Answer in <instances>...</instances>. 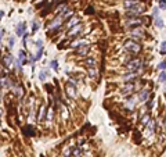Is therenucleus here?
Returning a JSON list of instances; mask_svg holds the SVG:
<instances>
[{
    "label": "nucleus",
    "mask_w": 166,
    "mask_h": 157,
    "mask_svg": "<svg viewBox=\"0 0 166 157\" xmlns=\"http://www.w3.org/2000/svg\"><path fill=\"white\" fill-rule=\"evenodd\" d=\"M46 75H47V71H46V70H42V71L39 72V79H40V81H44Z\"/></svg>",
    "instance_id": "obj_22"
},
{
    "label": "nucleus",
    "mask_w": 166,
    "mask_h": 157,
    "mask_svg": "<svg viewBox=\"0 0 166 157\" xmlns=\"http://www.w3.org/2000/svg\"><path fill=\"white\" fill-rule=\"evenodd\" d=\"M165 128H166V120H165Z\"/></svg>",
    "instance_id": "obj_32"
},
{
    "label": "nucleus",
    "mask_w": 166,
    "mask_h": 157,
    "mask_svg": "<svg viewBox=\"0 0 166 157\" xmlns=\"http://www.w3.org/2000/svg\"><path fill=\"white\" fill-rule=\"evenodd\" d=\"M145 11V6L144 4H136L134 7H132V9H129V10H126V17L127 18H133V17H138L141 15V14Z\"/></svg>",
    "instance_id": "obj_3"
},
{
    "label": "nucleus",
    "mask_w": 166,
    "mask_h": 157,
    "mask_svg": "<svg viewBox=\"0 0 166 157\" xmlns=\"http://www.w3.org/2000/svg\"><path fill=\"white\" fill-rule=\"evenodd\" d=\"M91 11H93V9H91V7H89V9H87V14H91Z\"/></svg>",
    "instance_id": "obj_30"
},
{
    "label": "nucleus",
    "mask_w": 166,
    "mask_h": 157,
    "mask_svg": "<svg viewBox=\"0 0 166 157\" xmlns=\"http://www.w3.org/2000/svg\"><path fill=\"white\" fill-rule=\"evenodd\" d=\"M15 95L18 96V97H21V96L24 95V88L22 86H18V89L15 88Z\"/></svg>",
    "instance_id": "obj_20"
},
{
    "label": "nucleus",
    "mask_w": 166,
    "mask_h": 157,
    "mask_svg": "<svg viewBox=\"0 0 166 157\" xmlns=\"http://www.w3.org/2000/svg\"><path fill=\"white\" fill-rule=\"evenodd\" d=\"M65 88H67V92H68V95L71 96V97H75V96H76V85H73V84H72V82L69 81V82H67Z\"/></svg>",
    "instance_id": "obj_6"
},
{
    "label": "nucleus",
    "mask_w": 166,
    "mask_h": 157,
    "mask_svg": "<svg viewBox=\"0 0 166 157\" xmlns=\"http://www.w3.org/2000/svg\"><path fill=\"white\" fill-rule=\"evenodd\" d=\"M8 43H10V47H13V45H14V38H10V40H8Z\"/></svg>",
    "instance_id": "obj_29"
},
{
    "label": "nucleus",
    "mask_w": 166,
    "mask_h": 157,
    "mask_svg": "<svg viewBox=\"0 0 166 157\" xmlns=\"http://www.w3.org/2000/svg\"><path fill=\"white\" fill-rule=\"evenodd\" d=\"M89 49H90L89 46H85V47H83V46H80V47L76 50V54H78V56H86V54H87V52H89Z\"/></svg>",
    "instance_id": "obj_14"
},
{
    "label": "nucleus",
    "mask_w": 166,
    "mask_h": 157,
    "mask_svg": "<svg viewBox=\"0 0 166 157\" xmlns=\"http://www.w3.org/2000/svg\"><path fill=\"white\" fill-rule=\"evenodd\" d=\"M161 53H162V54H166V40L161 43Z\"/></svg>",
    "instance_id": "obj_27"
},
{
    "label": "nucleus",
    "mask_w": 166,
    "mask_h": 157,
    "mask_svg": "<svg viewBox=\"0 0 166 157\" xmlns=\"http://www.w3.org/2000/svg\"><path fill=\"white\" fill-rule=\"evenodd\" d=\"M87 74H89V77H90L91 79H94L96 77H97V71H96L94 67H90V68H87Z\"/></svg>",
    "instance_id": "obj_17"
},
{
    "label": "nucleus",
    "mask_w": 166,
    "mask_h": 157,
    "mask_svg": "<svg viewBox=\"0 0 166 157\" xmlns=\"http://www.w3.org/2000/svg\"><path fill=\"white\" fill-rule=\"evenodd\" d=\"M18 61L21 63V64H25L26 61H28V60H26V56H25V52H24V50H21L20 53H18Z\"/></svg>",
    "instance_id": "obj_16"
},
{
    "label": "nucleus",
    "mask_w": 166,
    "mask_h": 157,
    "mask_svg": "<svg viewBox=\"0 0 166 157\" xmlns=\"http://www.w3.org/2000/svg\"><path fill=\"white\" fill-rule=\"evenodd\" d=\"M50 67H51L53 70H58V63H57V60H51V61H50Z\"/></svg>",
    "instance_id": "obj_23"
},
{
    "label": "nucleus",
    "mask_w": 166,
    "mask_h": 157,
    "mask_svg": "<svg viewBox=\"0 0 166 157\" xmlns=\"http://www.w3.org/2000/svg\"><path fill=\"white\" fill-rule=\"evenodd\" d=\"M25 28H26L25 22H20V24H18V26H17V29H15L17 36H22L24 32H25Z\"/></svg>",
    "instance_id": "obj_11"
},
{
    "label": "nucleus",
    "mask_w": 166,
    "mask_h": 157,
    "mask_svg": "<svg viewBox=\"0 0 166 157\" xmlns=\"http://www.w3.org/2000/svg\"><path fill=\"white\" fill-rule=\"evenodd\" d=\"M159 9L166 10V0H159Z\"/></svg>",
    "instance_id": "obj_28"
},
{
    "label": "nucleus",
    "mask_w": 166,
    "mask_h": 157,
    "mask_svg": "<svg viewBox=\"0 0 166 157\" xmlns=\"http://www.w3.org/2000/svg\"><path fill=\"white\" fill-rule=\"evenodd\" d=\"M13 56H11L10 53H7V54H4L3 59H2V63H3V66L6 67V68H8V67L13 64Z\"/></svg>",
    "instance_id": "obj_7"
},
{
    "label": "nucleus",
    "mask_w": 166,
    "mask_h": 157,
    "mask_svg": "<svg viewBox=\"0 0 166 157\" xmlns=\"http://www.w3.org/2000/svg\"><path fill=\"white\" fill-rule=\"evenodd\" d=\"M39 28H40V24L37 22V21H33V25H32V31H33V32H36Z\"/></svg>",
    "instance_id": "obj_26"
},
{
    "label": "nucleus",
    "mask_w": 166,
    "mask_h": 157,
    "mask_svg": "<svg viewBox=\"0 0 166 157\" xmlns=\"http://www.w3.org/2000/svg\"><path fill=\"white\" fill-rule=\"evenodd\" d=\"M155 25H156V28H163V20L162 18H156Z\"/></svg>",
    "instance_id": "obj_21"
},
{
    "label": "nucleus",
    "mask_w": 166,
    "mask_h": 157,
    "mask_svg": "<svg viewBox=\"0 0 166 157\" xmlns=\"http://www.w3.org/2000/svg\"><path fill=\"white\" fill-rule=\"evenodd\" d=\"M132 35H133V38H144L145 31H144L141 26H137V28H133V29H132Z\"/></svg>",
    "instance_id": "obj_8"
},
{
    "label": "nucleus",
    "mask_w": 166,
    "mask_h": 157,
    "mask_svg": "<svg viewBox=\"0 0 166 157\" xmlns=\"http://www.w3.org/2000/svg\"><path fill=\"white\" fill-rule=\"evenodd\" d=\"M24 131V134L26 135V136H33V135H35V129H33L32 127H31V125H28V127H25L22 129Z\"/></svg>",
    "instance_id": "obj_15"
},
{
    "label": "nucleus",
    "mask_w": 166,
    "mask_h": 157,
    "mask_svg": "<svg viewBox=\"0 0 166 157\" xmlns=\"http://www.w3.org/2000/svg\"><path fill=\"white\" fill-rule=\"evenodd\" d=\"M126 106H129V107H133L134 106V97L133 96H130V97H127V100H126Z\"/></svg>",
    "instance_id": "obj_19"
},
{
    "label": "nucleus",
    "mask_w": 166,
    "mask_h": 157,
    "mask_svg": "<svg viewBox=\"0 0 166 157\" xmlns=\"http://www.w3.org/2000/svg\"><path fill=\"white\" fill-rule=\"evenodd\" d=\"M82 29H83V24L79 22L78 25H75V26H72V28H69L68 36H69V38H76V36H78L79 33H80Z\"/></svg>",
    "instance_id": "obj_4"
},
{
    "label": "nucleus",
    "mask_w": 166,
    "mask_h": 157,
    "mask_svg": "<svg viewBox=\"0 0 166 157\" xmlns=\"http://www.w3.org/2000/svg\"><path fill=\"white\" fill-rule=\"evenodd\" d=\"M158 68H159L161 71H165V70H166V61H165V60H163V61H161L159 64H158Z\"/></svg>",
    "instance_id": "obj_24"
},
{
    "label": "nucleus",
    "mask_w": 166,
    "mask_h": 157,
    "mask_svg": "<svg viewBox=\"0 0 166 157\" xmlns=\"http://www.w3.org/2000/svg\"><path fill=\"white\" fill-rule=\"evenodd\" d=\"M158 79H159V82H166V72H165V71L161 72V74H159V78H158Z\"/></svg>",
    "instance_id": "obj_25"
},
{
    "label": "nucleus",
    "mask_w": 166,
    "mask_h": 157,
    "mask_svg": "<svg viewBox=\"0 0 166 157\" xmlns=\"http://www.w3.org/2000/svg\"><path fill=\"white\" fill-rule=\"evenodd\" d=\"M138 3H140L138 0H125V2H123V6L126 7L127 10H129V9L134 7V6H136V4H138Z\"/></svg>",
    "instance_id": "obj_12"
},
{
    "label": "nucleus",
    "mask_w": 166,
    "mask_h": 157,
    "mask_svg": "<svg viewBox=\"0 0 166 157\" xmlns=\"http://www.w3.org/2000/svg\"><path fill=\"white\" fill-rule=\"evenodd\" d=\"M123 47H125V50H127L129 53H133V54H137V53L141 52V45L138 42H136L134 39L125 40Z\"/></svg>",
    "instance_id": "obj_1"
},
{
    "label": "nucleus",
    "mask_w": 166,
    "mask_h": 157,
    "mask_svg": "<svg viewBox=\"0 0 166 157\" xmlns=\"http://www.w3.org/2000/svg\"><path fill=\"white\" fill-rule=\"evenodd\" d=\"M141 64H143V61H141L140 57H137V59H130L129 61H127V71H129V74H137L138 72V70L141 68Z\"/></svg>",
    "instance_id": "obj_2"
},
{
    "label": "nucleus",
    "mask_w": 166,
    "mask_h": 157,
    "mask_svg": "<svg viewBox=\"0 0 166 157\" xmlns=\"http://www.w3.org/2000/svg\"><path fill=\"white\" fill-rule=\"evenodd\" d=\"M134 89H136V84H133V82H129L127 85H125L123 88H122L121 93H122V95H130Z\"/></svg>",
    "instance_id": "obj_5"
},
{
    "label": "nucleus",
    "mask_w": 166,
    "mask_h": 157,
    "mask_svg": "<svg viewBox=\"0 0 166 157\" xmlns=\"http://www.w3.org/2000/svg\"><path fill=\"white\" fill-rule=\"evenodd\" d=\"M83 64H85L87 68H90V67H94L96 66V60H94V57H87V59L83 61Z\"/></svg>",
    "instance_id": "obj_13"
},
{
    "label": "nucleus",
    "mask_w": 166,
    "mask_h": 157,
    "mask_svg": "<svg viewBox=\"0 0 166 157\" xmlns=\"http://www.w3.org/2000/svg\"><path fill=\"white\" fill-rule=\"evenodd\" d=\"M148 97H150V90H148V89H143V90H140V93H138V100L140 101H147L148 100Z\"/></svg>",
    "instance_id": "obj_9"
},
{
    "label": "nucleus",
    "mask_w": 166,
    "mask_h": 157,
    "mask_svg": "<svg viewBox=\"0 0 166 157\" xmlns=\"http://www.w3.org/2000/svg\"><path fill=\"white\" fill-rule=\"evenodd\" d=\"M79 22H80V21H79V18H76V17H75L73 20H69V21H68V26H69V28H72V26L78 25Z\"/></svg>",
    "instance_id": "obj_18"
},
{
    "label": "nucleus",
    "mask_w": 166,
    "mask_h": 157,
    "mask_svg": "<svg viewBox=\"0 0 166 157\" xmlns=\"http://www.w3.org/2000/svg\"><path fill=\"white\" fill-rule=\"evenodd\" d=\"M150 121H151V114H150V113H145V114H144L143 117H141L140 124L144 125V127H147V125L150 124Z\"/></svg>",
    "instance_id": "obj_10"
},
{
    "label": "nucleus",
    "mask_w": 166,
    "mask_h": 157,
    "mask_svg": "<svg viewBox=\"0 0 166 157\" xmlns=\"http://www.w3.org/2000/svg\"><path fill=\"white\" fill-rule=\"evenodd\" d=\"M3 32H4L3 29H0V40H2V36H3Z\"/></svg>",
    "instance_id": "obj_31"
}]
</instances>
